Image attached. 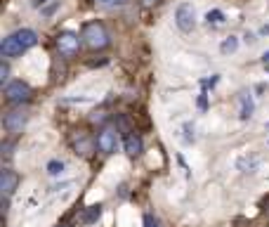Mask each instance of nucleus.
<instances>
[{"label": "nucleus", "mask_w": 269, "mask_h": 227, "mask_svg": "<svg viewBox=\"0 0 269 227\" xmlns=\"http://www.w3.org/2000/svg\"><path fill=\"white\" fill-rule=\"evenodd\" d=\"M36 43H38L36 31H31V29H22V31L10 33V36L2 41L0 50H2L5 57H19V54H24L26 50H31Z\"/></svg>", "instance_id": "1"}, {"label": "nucleus", "mask_w": 269, "mask_h": 227, "mask_svg": "<svg viewBox=\"0 0 269 227\" xmlns=\"http://www.w3.org/2000/svg\"><path fill=\"white\" fill-rule=\"evenodd\" d=\"M80 38H83V43L90 47V50H104L109 47V31L107 26L102 22H87L83 26V33H80Z\"/></svg>", "instance_id": "2"}, {"label": "nucleus", "mask_w": 269, "mask_h": 227, "mask_svg": "<svg viewBox=\"0 0 269 227\" xmlns=\"http://www.w3.org/2000/svg\"><path fill=\"white\" fill-rule=\"evenodd\" d=\"M5 99L12 102V104H22V102H29L31 99V88L26 86L24 81H12L5 86Z\"/></svg>", "instance_id": "3"}, {"label": "nucleus", "mask_w": 269, "mask_h": 227, "mask_svg": "<svg viewBox=\"0 0 269 227\" xmlns=\"http://www.w3.org/2000/svg\"><path fill=\"white\" fill-rule=\"evenodd\" d=\"M26 121H29V111H26V109H12V111L5 114L2 126H5V130H7L10 135H17V133H22V128L26 126Z\"/></svg>", "instance_id": "4"}, {"label": "nucleus", "mask_w": 269, "mask_h": 227, "mask_svg": "<svg viewBox=\"0 0 269 227\" xmlns=\"http://www.w3.org/2000/svg\"><path fill=\"white\" fill-rule=\"evenodd\" d=\"M78 47H80V38L71 31H64L57 36V50L59 54H64V57H74L78 52Z\"/></svg>", "instance_id": "5"}, {"label": "nucleus", "mask_w": 269, "mask_h": 227, "mask_svg": "<svg viewBox=\"0 0 269 227\" xmlns=\"http://www.w3.org/2000/svg\"><path fill=\"white\" fill-rule=\"evenodd\" d=\"M175 22H177V26H180L182 31H192V29L196 26L194 7H192L189 2H182V5L177 7V12H175Z\"/></svg>", "instance_id": "6"}, {"label": "nucleus", "mask_w": 269, "mask_h": 227, "mask_svg": "<svg viewBox=\"0 0 269 227\" xmlns=\"http://www.w3.org/2000/svg\"><path fill=\"white\" fill-rule=\"evenodd\" d=\"M17 184H19V175L10 171V168H5L2 173H0V196L2 199H10L14 194V189H17Z\"/></svg>", "instance_id": "7"}, {"label": "nucleus", "mask_w": 269, "mask_h": 227, "mask_svg": "<svg viewBox=\"0 0 269 227\" xmlns=\"http://www.w3.org/2000/svg\"><path fill=\"white\" fill-rule=\"evenodd\" d=\"M97 149L102 151V154L116 151V133L111 128H102L97 133Z\"/></svg>", "instance_id": "8"}, {"label": "nucleus", "mask_w": 269, "mask_h": 227, "mask_svg": "<svg viewBox=\"0 0 269 227\" xmlns=\"http://www.w3.org/2000/svg\"><path fill=\"white\" fill-rule=\"evenodd\" d=\"M95 147H97V140H90L83 133L74 140V149H76V154H80V156H90V154L95 151Z\"/></svg>", "instance_id": "9"}, {"label": "nucleus", "mask_w": 269, "mask_h": 227, "mask_svg": "<svg viewBox=\"0 0 269 227\" xmlns=\"http://www.w3.org/2000/svg\"><path fill=\"white\" fill-rule=\"evenodd\" d=\"M123 147H125V154L128 156H140L142 151H144V144H142V137L140 135H135V133H130V135H125V140H123Z\"/></svg>", "instance_id": "10"}, {"label": "nucleus", "mask_w": 269, "mask_h": 227, "mask_svg": "<svg viewBox=\"0 0 269 227\" xmlns=\"http://www.w3.org/2000/svg\"><path fill=\"white\" fill-rule=\"evenodd\" d=\"M238 102H241V119L246 121V119H250L253 116V97H250V92H241L238 95Z\"/></svg>", "instance_id": "11"}, {"label": "nucleus", "mask_w": 269, "mask_h": 227, "mask_svg": "<svg viewBox=\"0 0 269 227\" xmlns=\"http://www.w3.org/2000/svg\"><path fill=\"white\" fill-rule=\"evenodd\" d=\"M99 216H102V206H87L85 208V213H83V223L85 225H92V223H97Z\"/></svg>", "instance_id": "12"}, {"label": "nucleus", "mask_w": 269, "mask_h": 227, "mask_svg": "<svg viewBox=\"0 0 269 227\" xmlns=\"http://www.w3.org/2000/svg\"><path fill=\"white\" fill-rule=\"evenodd\" d=\"M236 47H238V41L234 38V36H229L225 43L220 45V50H222V54H229V52H236Z\"/></svg>", "instance_id": "13"}, {"label": "nucleus", "mask_w": 269, "mask_h": 227, "mask_svg": "<svg viewBox=\"0 0 269 227\" xmlns=\"http://www.w3.org/2000/svg\"><path fill=\"white\" fill-rule=\"evenodd\" d=\"M222 19H225V14H222L220 10H213V12H208V14H205V22H208V24H220Z\"/></svg>", "instance_id": "14"}, {"label": "nucleus", "mask_w": 269, "mask_h": 227, "mask_svg": "<svg viewBox=\"0 0 269 227\" xmlns=\"http://www.w3.org/2000/svg\"><path fill=\"white\" fill-rule=\"evenodd\" d=\"M62 171H64V163L62 161H50L47 163V173L50 175H59Z\"/></svg>", "instance_id": "15"}, {"label": "nucleus", "mask_w": 269, "mask_h": 227, "mask_svg": "<svg viewBox=\"0 0 269 227\" xmlns=\"http://www.w3.org/2000/svg\"><path fill=\"white\" fill-rule=\"evenodd\" d=\"M144 227H158V220L151 216V213H147V216H144Z\"/></svg>", "instance_id": "16"}, {"label": "nucleus", "mask_w": 269, "mask_h": 227, "mask_svg": "<svg viewBox=\"0 0 269 227\" xmlns=\"http://www.w3.org/2000/svg\"><path fill=\"white\" fill-rule=\"evenodd\" d=\"M7 74H10V69L2 64V66H0V81H7Z\"/></svg>", "instance_id": "17"}, {"label": "nucleus", "mask_w": 269, "mask_h": 227, "mask_svg": "<svg viewBox=\"0 0 269 227\" xmlns=\"http://www.w3.org/2000/svg\"><path fill=\"white\" fill-rule=\"evenodd\" d=\"M97 5H102V7H109V5H116V0H97Z\"/></svg>", "instance_id": "18"}, {"label": "nucleus", "mask_w": 269, "mask_h": 227, "mask_svg": "<svg viewBox=\"0 0 269 227\" xmlns=\"http://www.w3.org/2000/svg\"><path fill=\"white\" fill-rule=\"evenodd\" d=\"M156 2H158V0H142V5H144V7H151V5H156Z\"/></svg>", "instance_id": "19"}, {"label": "nucleus", "mask_w": 269, "mask_h": 227, "mask_svg": "<svg viewBox=\"0 0 269 227\" xmlns=\"http://www.w3.org/2000/svg\"><path fill=\"white\" fill-rule=\"evenodd\" d=\"M262 62H265V66H269V50L262 54Z\"/></svg>", "instance_id": "20"}, {"label": "nucleus", "mask_w": 269, "mask_h": 227, "mask_svg": "<svg viewBox=\"0 0 269 227\" xmlns=\"http://www.w3.org/2000/svg\"><path fill=\"white\" fill-rule=\"evenodd\" d=\"M43 2H45V0H33V7H40Z\"/></svg>", "instance_id": "21"}, {"label": "nucleus", "mask_w": 269, "mask_h": 227, "mask_svg": "<svg viewBox=\"0 0 269 227\" xmlns=\"http://www.w3.org/2000/svg\"><path fill=\"white\" fill-rule=\"evenodd\" d=\"M125 2H128V0H116V5H125Z\"/></svg>", "instance_id": "22"}, {"label": "nucleus", "mask_w": 269, "mask_h": 227, "mask_svg": "<svg viewBox=\"0 0 269 227\" xmlns=\"http://www.w3.org/2000/svg\"><path fill=\"white\" fill-rule=\"evenodd\" d=\"M59 227H64V225H59Z\"/></svg>", "instance_id": "23"}, {"label": "nucleus", "mask_w": 269, "mask_h": 227, "mask_svg": "<svg viewBox=\"0 0 269 227\" xmlns=\"http://www.w3.org/2000/svg\"><path fill=\"white\" fill-rule=\"evenodd\" d=\"M267 128H269V123H267Z\"/></svg>", "instance_id": "24"}]
</instances>
